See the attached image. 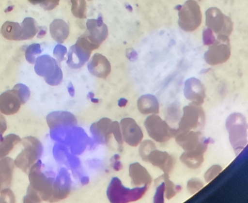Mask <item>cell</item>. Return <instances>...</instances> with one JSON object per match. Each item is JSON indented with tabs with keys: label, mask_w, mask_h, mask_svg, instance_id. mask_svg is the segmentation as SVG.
<instances>
[{
	"label": "cell",
	"mask_w": 248,
	"mask_h": 203,
	"mask_svg": "<svg viewBox=\"0 0 248 203\" xmlns=\"http://www.w3.org/2000/svg\"><path fill=\"white\" fill-rule=\"evenodd\" d=\"M231 55V47L229 36L218 35L215 42L211 44L206 52V62L211 66L225 63Z\"/></svg>",
	"instance_id": "cell-7"
},
{
	"label": "cell",
	"mask_w": 248,
	"mask_h": 203,
	"mask_svg": "<svg viewBox=\"0 0 248 203\" xmlns=\"http://www.w3.org/2000/svg\"><path fill=\"white\" fill-rule=\"evenodd\" d=\"M28 1L30 2L31 4L36 5L38 4H40L41 2L43 1V0H28Z\"/></svg>",
	"instance_id": "cell-35"
},
{
	"label": "cell",
	"mask_w": 248,
	"mask_h": 203,
	"mask_svg": "<svg viewBox=\"0 0 248 203\" xmlns=\"http://www.w3.org/2000/svg\"><path fill=\"white\" fill-rule=\"evenodd\" d=\"M123 140L131 147H137L142 141L143 134L140 126L134 119L124 118L121 121Z\"/></svg>",
	"instance_id": "cell-11"
},
{
	"label": "cell",
	"mask_w": 248,
	"mask_h": 203,
	"mask_svg": "<svg viewBox=\"0 0 248 203\" xmlns=\"http://www.w3.org/2000/svg\"><path fill=\"white\" fill-rule=\"evenodd\" d=\"M49 32L51 37L57 43L62 44L69 35V26L63 20L55 19L49 26Z\"/></svg>",
	"instance_id": "cell-19"
},
{
	"label": "cell",
	"mask_w": 248,
	"mask_h": 203,
	"mask_svg": "<svg viewBox=\"0 0 248 203\" xmlns=\"http://www.w3.org/2000/svg\"><path fill=\"white\" fill-rule=\"evenodd\" d=\"M22 35L21 40H31L38 32L37 25L35 19L31 17L25 18L22 25Z\"/></svg>",
	"instance_id": "cell-23"
},
{
	"label": "cell",
	"mask_w": 248,
	"mask_h": 203,
	"mask_svg": "<svg viewBox=\"0 0 248 203\" xmlns=\"http://www.w3.org/2000/svg\"><path fill=\"white\" fill-rule=\"evenodd\" d=\"M42 164L39 160L29 172L30 185L27 195L38 202H56L66 197L69 191L62 189L61 185L48 178L41 170Z\"/></svg>",
	"instance_id": "cell-1"
},
{
	"label": "cell",
	"mask_w": 248,
	"mask_h": 203,
	"mask_svg": "<svg viewBox=\"0 0 248 203\" xmlns=\"http://www.w3.org/2000/svg\"><path fill=\"white\" fill-rule=\"evenodd\" d=\"M89 71L93 76L106 79L111 72V64L105 56L94 54L88 65Z\"/></svg>",
	"instance_id": "cell-15"
},
{
	"label": "cell",
	"mask_w": 248,
	"mask_h": 203,
	"mask_svg": "<svg viewBox=\"0 0 248 203\" xmlns=\"http://www.w3.org/2000/svg\"><path fill=\"white\" fill-rule=\"evenodd\" d=\"M1 33L7 40L20 41L22 35V27L17 22L7 21L2 26Z\"/></svg>",
	"instance_id": "cell-21"
},
{
	"label": "cell",
	"mask_w": 248,
	"mask_h": 203,
	"mask_svg": "<svg viewBox=\"0 0 248 203\" xmlns=\"http://www.w3.org/2000/svg\"><path fill=\"white\" fill-rule=\"evenodd\" d=\"M174 138L177 144L185 152L199 150L205 153L210 142V139H206L202 132L197 131H176Z\"/></svg>",
	"instance_id": "cell-9"
},
{
	"label": "cell",
	"mask_w": 248,
	"mask_h": 203,
	"mask_svg": "<svg viewBox=\"0 0 248 203\" xmlns=\"http://www.w3.org/2000/svg\"><path fill=\"white\" fill-rule=\"evenodd\" d=\"M160 179L163 180L165 185L166 197L168 200L172 199L182 190V187L175 185L169 179V175L167 174L160 177Z\"/></svg>",
	"instance_id": "cell-25"
},
{
	"label": "cell",
	"mask_w": 248,
	"mask_h": 203,
	"mask_svg": "<svg viewBox=\"0 0 248 203\" xmlns=\"http://www.w3.org/2000/svg\"><path fill=\"white\" fill-rule=\"evenodd\" d=\"M179 9V25L186 32H192L202 22V14L199 5L194 0H188Z\"/></svg>",
	"instance_id": "cell-5"
},
{
	"label": "cell",
	"mask_w": 248,
	"mask_h": 203,
	"mask_svg": "<svg viewBox=\"0 0 248 203\" xmlns=\"http://www.w3.org/2000/svg\"><path fill=\"white\" fill-rule=\"evenodd\" d=\"M199 1H202V0H199Z\"/></svg>",
	"instance_id": "cell-36"
},
{
	"label": "cell",
	"mask_w": 248,
	"mask_h": 203,
	"mask_svg": "<svg viewBox=\"0 0 248 203\" xmlns=\"http://www.w3.org/2000/svg\"><path fill=\"white\" fill-rule=\"evenodd\" d=\"M109 132L114 135L115 139L118 142V144L122 145L124 142L123 140L121 125H120L118 122H111L110 128H109Z\"/></svg>",
	"instance_id": "cell-28"
},
{
	"label": "cell",
	"mask_w": 248,
	"mask_h": 203,
	"mask_svg": "<svg viewBox=\"0 0 248 203\" xmlns=\"http://www.w3.org/2000/svg\"><path fill=\"white\" fill-rule=\"evenodd\" d=\"M138 110L143 114H158L160 105L155 96L146 94L141 96L137 102Z\"/></svg>",
	"instance_id": "cell-18"
},
{
	"label": "cell",
	"mask_w": 248,
	"mask_h": 203,
	"mask_svg": "<svg viewBox=\"0 0 248 203\" xmlns=\"http://www.w3.org/2000/svg\"><path fill=\"white\" fill-rule=\"evenodd\" d=\"M184 95L192 103L202 106L206 97L204 85L197 78H189L185 83Z\"/></svg>",
	"instance_id": "cell-12"
},
{
	"label": "cell",
	"mask_w": 248,
	"mask_h": 203,
	"mask_svg": "<svg viewBox=\"0 0 248 203\" xmlns=\"http://www.w3.org/2000/svg\"><path fill=\"white\" fill-rule=\"evenodd\" d=\"M204 153L199 150L184 152L180 157V160L187 168L197 169L202 166L204 161Z\"/></svg>",
	"instance_id": "cell-20"
},
{
	"label": "cell",
	"mask_w": 248,
	"mask_h": 203,
	"mask_svg": "<svg viewBox=\"0 0 248 203\" xmlns=\"http://www.w3.org/2000/svg\"><path fill=\"white\" fill-rule=\"evenodd\" d=\"M15 166L14 160L12 158H0V192L11 186Z\"/></svg>",
	"instance_id": "cell-16"
},
{
	"label": "cell",
	"mask_w": 248,
	"mask_h": 203,
	"mask_svg": "<svg viewBox=\"0 0 248 203\" xmlns=\"http://www.w3.org/2000/svg\"><path fill=\"white\" fill-rule=\"evenodd\" d=\"M23 91L14 88L0 95V112L5 115H13L19 111L21 106L30 97L23 95Z\"/></svg>",
	"instance_id": "cell-10"
},
{
	"label": "cell",
	"mask_w": 248,
	"mask_h": 203,
	"mask_svg": "<svg viewBox=\"0 0 248 203\" xmlns=\"http://www.w3.org/2000/svg\"><path fill=\"white\" fill-rule=\"evenodd\" d=\"M164 192H165V185H164V182L163 181L160 184V186L158 187L157 190H156V192L155 198V199L156 200V202H158L159 199H162L163 200V195L164 194Z\"/></svg>",
	"instance_id": "cell-34"
},
{
	"label": "cell",
	"mask_w": 248,
	"mask_h": 203,
	"mask_svg": "<svg viewBox=\"0 0 248 203\" xmlns=\"http://www.w3.org/2000/svg\"><path fill=\"white\" fill-rule=\"evenodd\" d=\"M7 129V124L3 114L0 112V140L2 139L4 132Z\"/></svg>",
	"instance_id": "cell-33"
},
{
	"label": "cell",
	"mask_w": 248,
	"mask_h": 203,
	"mask_svg": "<svg viewBox=\"0 0 248 203\" xmlns=\"http://www.w3.org/2000/svg\"><path fill=\"white\" fill-rule=\"evenodd\" d=\"M204 184L198 179H191L187 182V188L190 194H195L202 189Z\"/></svg>",
	"instance_id": "cell-29"
},
{
	"label": "cell",
	"mask_w": 248,
	"mask_h": 203,
	"mask_svg": "<svg viewBox=\"0 0 248 203\" xmlns=\"http://www.w3.org/2000/svg\"><path fill=\"white\" fill-rule=\"evenodd\" d=\"M21 140L18 135L13 134L2 137L0 140V158L7 157Z\"/></svg>",
	"instance_id": "cell-22"
},
{
	"label": "cell",
	"mask_w": 248,
	"mask_h": 203,
	"mask_svg": "<svg viewBox=\"0 0 248 203\" xmlns=\"http://www.w3.org/2000/svg\"><path fill=\"white\" fill-rule=\"evenodd\" d=\"M129 176L134 186H150L152 183V177L147 169L139 163H132L130 165Z\"/></svg>",
	"instance_id": "cell-17"
},
{
	"label": "cell",
	"mask_w": 248,
	"mask_h": 203,
	"mask_svg": "<svg viewBox=\"0 0 248 203\" xmlns=\"http://www.w3.org/2000/svg\"><path fill=\"white\" fill-rule=\"evenodd\" d=\"M61 0H43L40 4L44 10L51 11L59 5Z\"/></svg>",
	"instance_id": "cell-31"
},
{
	"label": "cell",
	"mask_w": 248,
	"mask_h": 203,
	"mask_svg": "<svg viewBox=\"0 0 248 203\" xmlns=\"http://www.w3.org/2000/svg\"><path fill=\"white\" fill-rule=\"evenodd\" d=\"M206 25L217 35L229 36L233 28L231 18L217 7H211L206 12Z\"/></svg>",
	"instance_id": "cell-8"
},
{
	"label": "cell",
	"mask_w": 248,
	"mask_h": 203,
	"mask_svg": "<svg viewBox=\"0 0 248 203\" xmlns=\"http://www.w3.org/2000/svg\"><path fill=\"white\" fill-rule=\"evenodd\" d=\"M140 155L143 161H147L149 155L156 150L155 143L151 140H145L140 143Z\"/></svg>",
	"instance_id": "cell-26"
},
{
	"label": "cell",
	"mask_w": 248,
	"mask_h": 203,
	"mask_svg": "<svg viewBox=\"0 0 248 203\" xmlns=\"http://www.w3.org/2000/svg\"><path fill=\"white\" fill-rule=\"evenodd\" d=\"M230 142L236 155L247 146L248 144V125L246 118L240 113H234L226 120Z\"/></svg>",
	"instance_id": "cell-2"
},
{
	"label": "cell",
	"mask_w": 248,
	"mask_h": 203,
	"mask_svg": "<svg viewBox=\"0 0 248 203\" xmlns=\"http://www.w3.org/2000/svg\"><path fill=\"white\" fill-rule=\"evenodd\" d=\"M205 122V113L202 106L190 103L183 109V115L179 122L177 132L202 129Z\"/></svg>",
	"instance_id": "cell-4"
},
{
	"label": "cell",
	"mask_w": 248,
	"mask_h": 203,
	"mask_svg": "<svg viewBox=\"0 0 248 203\" xmlns=\"http://www.w3.org/2000/svg\"><path fill=\"white\" fill-rule=\"evenodd\" d=\"M21 142L23 149L14 160L15 165L29 173L31 168L40 160L43 153V145L40 141L33 137H26Z\"/></svg>",
	"instance_id": "cell-3"
},
{
	"label": "cell",
	"mask_w": 248,
	"mask_h": 203,
	"mask_svg": "<svg viewBox=\"0 0 248 203\" xmlns=\"http://www.w3.org/2000/svg\"><path fill=\"white\" fill-rule=\"evenodd\" d=\"M72 13L75 17L79 19L87 18V2L86 0H71Z\"/></svg>",
	"instance_id": "cell-24"
},
{
	"label": "cell",
	"mask_w": 248,
	"mask_h": 203,
	"mask_svg": "<svg viewBox=\"0 0 248 203\" xmlns=\"http://www.w3.org/2000/svg\"><path fill=\"white\" fill-rule=\"evenodd\" d=\"M215 37L213 35V33L210 29L203 31V43L205 45H211L215 42Z\"/></svg>",
	"instance_id": "cell-32"
},
{
	"label": "cell",
	"mask_w": 248,
	"mask_h": 203,
	"mask_svg": "<svg viewBox=\"0 0 248 203\" xmlns=\"http://www.w3.org/2000/svg\"><path fill=\"white\" fill-rule=\"evenodd\" d=\"M87 31L85 35L91 42L99 47L108 37V28L102 21L95 19L88 20L87 23Z\"/></svg>",
	"instance_id": "cell-14"
},
{
	"label": "cell",
	"mask_w": 248,
	"mask_h": 203,
	"mask_svg": "<svg viewBox=\"0 0 248 203\" xmlns=\"http://www.w3.org/2000/svg\"><path fill=\"white\" fill-rule=\"evenodd\" d=\"M147 161L152 164L154 166L161 169L164 174L169 175L173 171L176 165V159L173 156L169 154L168 152L156 149L150 153Z\"/></svg>",
	"instance_id": "cell-13"
},
{
	"label": "cell",
	"mask_w": 248,
	"mask_h": 203,
	"mask_svg": "<svg viewBox=\"0 0 248 203\" xmlns=\"http://www.w3.org/2000/svg\"><path fill=\"white\" fill-rule=\"evenodd\" d=\"M144 126L149 136L157 142H168L176 134V129L172 128L156 114H152L145 119Z\"/></svg>",
	"instance_id": "cell-6"
},
{
	"label": "cell",
	"mask_w": 248,
	"mask_h": 203,
	"mask_svg": "<svg viewBox=\"0 0 248 203\" xmlns=\"http://www.w3.org/2000/svg\"><path fill=\"white\" fill-rule=\"evenodd\" d=\"M0 196V203L15 202V196L14 192L9 188L2 189Z\"/></svg>",
	"instance_id": "cell-30"
},
{
	"label": "cell",
	"mask_w": 248,
	"mask_h": 203,
	"mask_svg": "<svg viewBox=\"0 0 248 203\" xmlns=\"http://www.w3.org/2000/svg\"><path fill=\"white\" fill-rule=\"evenodd\" d=\"M222 171L223 168L220 165H215L211 166L205 173L204 179L206 182L209 183L212 181Z\"/></svg>",
	"instance_id": "cell-27"
}]
</instances>
